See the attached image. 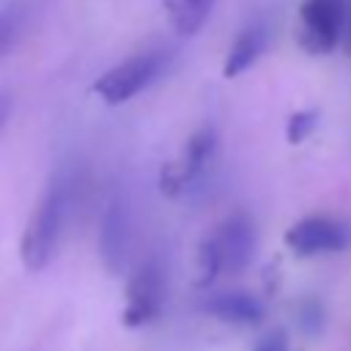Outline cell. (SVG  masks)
Here are the masks:
<instances>
[{"label":"cell","mask_w":351,"mask_h":351,"mask_svg":"<svg viewBox=\"0 0 351 351\" xmlns=\"http://www.w3.org/2000/svg\"><path fill=\"white\" fill-rule=\"evenodd\" d=\"M66 206H69V184L63 178H55L41 195L22 233V261L30 271H41L52 261L66 219Z\"/></svg>","instance_id":"6da1fadb"},{"label":"cell","mask_w":351,"mask_h":351,"mask_svg":"<svg viewBox=\"0 0 351 351\" xmlns=\"http://www.w3.org/2000/svg\"><path fill=\"white\" fill-rule=\"evenodd\" d=\"M165 66V55L162 52H143V55H134L118 66H112L110 71H104L93 90L99 93V99L104 104H123L129 101L132 96H137L143 88H148L159 71Z\"/></svg>","instance_id":"7a4b0ae2"},{"label":"cell","mask_w":351,"mask_h":351,"mask_svg":"<svg viewBox=\"0 0 351 351\" xmlns=\"http://www.w3.org/2000/svg\"><path fill=\"white\" fill-rule=\"evenodd\" d=\"M165 304V274L159 261H145L126 285V307L121 321L126 326H145L151 324Z\"/></svg>","instance_id":"3957f363"},{"label":"cell","mask_w":351,"mask_h":351,"mask_svg":"<svg viewBox=\"0 0 351 351\" xmlns=\"http://www.w3.org/2000/svg\"><path fill=\"white\" fill-rule=\"evenodd\" d=\"M346 5L343 0H304L302 3V22H299V44L313 52L324 55L337 47L340 27H343Z\"/></svg>","instance_id":"277c9868"},{"label":"cell","mask_w":351,"mask_h":351,"mask_svg":"<svg viewBox=\"0 0 351 351\" xmlns=\"http://www.w3.org/2000/svg\"><path fill=\"white\" fill-rule=\"evenodd\" d=\"M214 145H217V132L211 126H203L197 129L186 145H184V154L176 159V162H167L159 173V186L165 195H178L186 184H192L200 170L208 165L211 154H214Z\"/></svg>","instance_id":"5b68a950"},{"label":"cell","mask_w":351,"mask_h":351,"mask_svg":"<svg viewBox=\"0 0 351 351\" xmlns=\"http://www.w3.org/2000/svg\"><path fill=\"white\" fill-rule=\"evenodd\" d=\"M285 244L299 255L335 252L348 244V230L343 222L329 217H304L285 230Z\"/></svg>","instance_id":"8992f818"},{"label":"cell","mask_w":351,"mask_h":351,"mask_svg":"<svg viewBox=\"0 0 351 351\" xmlns=\"http://www.w3.org/2000/svg\"><path fill=\"white\" fill-rule=\"evenodd\" d=\"M211 236L219 250L222 271L236 274V271L247 269V263L252 261V252H255V228L244 214L228 217Z\"/></svg>","instance_id":"52a82bcc"},{"label":"cell","mask_w":351,"mask_h":351,"mask_svg":"<svg viewBox=\"0 0 351 351\" xmlns=\"http://www.w3.org/2000/svg\"><path fill=\"white\" fill-rule=\"evenodd\" d=\"M99 247H101V258L110 271L123 269L126 250H129V211L121 197H112L101 214Z\"/></svg>","instance_id":"ba28073f"},{"label":"cell","mask_w":351,"mask_h":351,"mask_svg":"<svg viewBox=\"0 0 351 351\" xmlns=\"http://www.w3.org/2000/svg\"><path fill=\"white\" fill-rule=\"evenodd\" d=\"M203 313L225 321V324H239V326H255L263 318V304L258 296L247 291H225L208 296L203 304Z\"/></svg>","instance_id":"9c48e42d"},{"label":"cell","mask_w":351,"mask_h":351,"mask_svg":"<svg viewBox=\"0 0 351 351\" xmlns=\"http://www.w3.org/2000/svg\"><path fill=\"white\" fill-rule=\"evenodd\" d=\"M263 47H266V27H263V25H250V27H244V30L236 36V41H233V47H230V52H228V58H225L222 74H225V77H236V74L247 71V69L258 60V55L263 52Z\"/></svg>","instance_id":"30bf717a"},{"label":"cell","mask_w":351,"mask_h":351,"mask_svg":"<svg viewBox=\"0 0 351 351\" xmlns=\"http://www.w3.org/2000/svg\"><path fill=\"white\" fill-rule=\"evenodd\" d=\"M211 8L214 0H165V11L178 36H195L206 25Z\"/></svg>","instance_id":"8fae6325"},{"label":"cell","mask_w":351,"mask_h":351,"mask_svg":"<svg viewBox=\"0 0 351 351\" xmlns=\"http://www.w3.org/2000/svg\"><path fill=\"white\" fill-rule=\"evenodd\" d=\"M222 274V261H219V250L214 244V236H206L197 247V285H208L214 282V277Z\"/></svg>","instance_id":"7c38bea8"},{"label":"cell","mask_w":351,"mask_h":351,"mask_svg":"<svg viewBox=\"0 0 351 351\" xmlns=\"http://www.w3.org/2000/svg\"><path fill=\"white\" fill-rule=\"evenodd\" d=\"M315 123H318V112H315V110H299V112H293V115L288 118V126H285L288 143H291V145L304 143V140L313 134Z\"/></svg>","instance_id":"4fadbf2b"},{"label":"cell","mask_w":351,"mask_h":351,"mask_svg":"<svg viewBox=\"0 0 351 351\" xmlns=\"http://www.w3.org/2000/svg\"><path fill=\"white\" fill-rule=\"evenodd\" d=\"M19 27H22V14L16 8H3L0 11V58L14 47Z\"/></svg>","instance_id":"5bb4252c"},{"label":"cell","mask_w":351,"mask_h":351,"mask_svg":"<svg viewBox=\"0 0 351 351\" xmlns=\"http://www.w3.org/2000/svg\"><path fill=\"white\" fill-rule=\"evenodd\" d=\"M255 351H288L285 335H282V332H271V335H266V337L255 346Z\"/></svg>","instance_id":"9a60e30c"},{"label":"cell","mask_w":351,"mask_h":351,"mask_svg":"<svg viewBox=\"0 0 351 351\" xmlns=\"http://www.w3.org/2000/svg\"><path fill=\"white\" fill-rule=\"evenodd\" d=\"M302 324H304L310 332H315V329L321 326V307H318L315 302H307V304L302 307Z\"/></svg>","instance_id":"2e32d148"},{"label":"cell","mask_w":351,"mask_h":351,"mask_svg":"<svg viewBox=\"0 0 351 351\" xmlns=\"http://www.w3.org/2000/svg\"><path fill=\"white\" fill-rule=\"evenodd\" d=\"M8 110H11V99H8V93L0 90V129H3L5 118H8Z\"/></svg>","instance_id":"e0dca14e"}]
</instances>
